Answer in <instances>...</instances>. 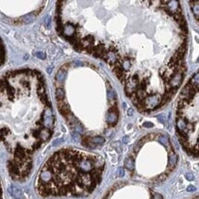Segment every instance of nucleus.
Here are the masks:
<instances>
[{
  "label": "nucleus",
  "mask_w": 199,
  "mask_h": 199,
  "mask_svg": "<svg viewBox=\"0 0 199 199\" xmlns=\"http://www.w3.org/2000/svg\"><path fill=\"white\" fill-rule=\"evenodd\" d=\"M4 44H3V42L1 41V64H3L4 63V61H5V52H4Z\"/></svg>",
  "instance_id": "obj_14"
},
{
  "label": "nucleus",
  "mask_w": 199,
  "mask_h": 199,
  "mask_svg": "<svg viewBox=\"0 0 199 199\" xmlns=\"http://www.w3.org/2000/svg\"><path fill=\"white\" fill-rule=\"evenodd\" d=\"M20 20H22L24 24H28V23H31L34 20V16L32 14H28L27 16H24Z\"/></svg>",
  "instance_id": "obj_10"
},
{
  "label": "nucleus",
  "mask_w": 199,
  "mask_h": 199,
  "mask_svg": "<svg viewBox=\"0 0 199 199\" xmlns=\"http://www.w3.org/2000/svg\"><path fill=\"white\" fill-rule=\"evenodd\" d=\"M158 119L161 121V123H164V117H163V115H161V116H159L158 117Z\"/></svg>",
  "instance_id": "obj_22"
},
{
  "label": "nucleus",
  "mask_w": 199,
  "mask_h": 199,
  "mask_svg": "<svg viewBox=\"0 0 199 199\" xmlns=\"http://www.w3.org/2000/svg\"><path fill=\"white\" fill-rule=\"evenodd\" d=\"M66 74H67V70L65 69V68L62 67V68H61V69H59V71L57 72L56 76H55L56 81L57 82H60V83L63 82V80H64V79H65V77H66Z\"/></svg>",
  "instance_id": "obj_6"
},
{
  "label": "nucleus",
  "mask_w": 199,
  "mask_h": 199,
  "mask_svg": "<svg viewBox=\"0 0 199 199\" xmlns=\"http://www.w3.org/2000/svg\"><path fill=\"white\" fill-rule=\"evenodd\" d=\"M132 114H133V110L132 109H129V116H132Z\"/></svg>",
  "instance_id": "obj_23"
},
{
  "label": "nucleus",
  "mask_w": 199,
  "mask_h": 199,
  "mask_svg": "<svg viewBox=\"0 0 199 199\" xmlns=\"http://www.w3.org/2000/svg\"><path fill=\"white\" fill-rule=\"evenodd\" d=\"M90 141L94 144H103L105 142V139L103 137H94L90 139Z\"/></svg>",
  "instance_id": "obj_11"
},
{
  "label": "nucleus",
  "mask_w": 199,
  "mask_h": 199,
  "mask_svg": "<svg viewBox=\"0 0 199 199\" xmlns=\"http://www.w3.org/2000/svg\"><path fill=\"white\" fill-rule=\"evenodd\" d=\"M56 97L58 101H62L64 97V91L62 88H58L56 90Z\"/></svg>",
  "instance_id": "obj_12"
},
{
  "label": "nucleus",
  "mask_w": 199,
  "mask_h": 199,
  "mask_svg": "<svg viewBox=\"0 0 199 199\" xmlns=\"http://www.w3.org/2000/svg\"><path fill=\"white\" fill-rule=\"evenodd\" d=\"M123 142L125 144H127V143H129V137H128V136H125L123 138Z\"/></svg>",
  "instance_id": "obj_21"
},
{
  "label": "nucleus",
  "mask_w": 199,
  "mask_h": 199,
  "mask_svg": "<svg viewBox=\"0 0 199 199\" xmlns=\"http://www.w3.org/2000/svg\"><path fill=\"white\" fill-rule=\"evenodd\" d=\"M42 120H43V126L45 129H51L54 124V117L51 112V109L50 107H47L42 115Z\"/></svg>",
  "instance_id": "obj_2"
},
{
  "label": "nucleus",
  "mask_w": 199,
  "mask_h": 199,
  "mask_svg": "<svg viewBox=\"0 0 199 199\" xmlns=\"http://www.w3.org/2000/svg\"><path fill=\"white\" fill-rule=\"evenodd\" d=\"M157 140L161 142V144H163L165 147L167 148H170V143H169V140H168V138L166 136H163V135H159Z\"/></svg>",
  "instance_id": "obj_8"
},
{
  "label": "nucleus",
  "mask_w": 199,
  "mask_h": 199,
  "mask_svg": "<svg viewBox=\"0 0 199 199\" xmlns=\"http://www.w3.org/2000/svg\"><path fill=\"white\" fill-rule=\"evenodd\" d=\"M195 186H193V185H189L188 187H187V191H189V192H194V191H195Z\"/></svg>",
  "instance_id": "obj_20"
},
{
  "label": "nucleus",
  "mask_w": 199,
  "mask_h": 199,
  "mask_svg": "<svg viewBox=\"0 0 199 199\" xmlns=\"http://www.w3.org/2000/svg\"><path fill=\"white\" fill-rule=\"evenodd\" d=\"M36 56L38 57L39 59H45L46 56H45V54L43 53V52H40V51H38V52H36Z\"/></svg>",
  "instance_id": "obj_16"
},
{
  "label": "nucleus",
  "mask_w": 199,
  "mask_h": 199,
  "mask_svg": "<svg viewBox=\"0 0 199 199\" xmlns=\"http://www.w3.org/2000/svg\"><path fill=\"white\" fill-rule=\"evenodd\" d=\"M101 157L64 149L55 152L39 172L37 189L42 196L83 195L100 183L104 169Z\"/></svg>",
  "instance_id": "obj_1"
},
{
  "label": "nucleus",
  "mask_w": 199,
  "mask_h": 199,
  "mask_svg": "<svg viewBox=\"0 0 199 199\" xmlns=\"http://www.w3.org/2000/svg\"><path fill=\"white\" fill-rule=\"evenodd\" d=\"M117 118H118V113L117 110L116 108L113 109H109L108 113H107V117H106V121L107 123L110 125H116L117 122Z\"/></svg>",
  "instance_id": "obj_3"
},
{
  "label": "nucleus",
  "mask_w": 199,
  "mask_h": 199,
  "mask_svg": "<svg viewBox=\"0 0 199 199\" xmlns=\"http://www.w3.org/2000/svg\"><path fill=\"white\" fill-rule=\"evenodd\" d=\"M124 174H125V170H124V168H122V167L118 168L117 171V175L118 177H122V176H124Z\"/></svg>",
  "instance_id": "obj_15"
},
{
  "label": "nucleus",
  "mask_w": 199,
  "mask_h": 199,
  "mask_svg": "<svg viewBox=\"0 0 199 199\" xmlns=\"http://www.w3.org/2000/svg\"><path fill=\"white\" fill-rule=\"evenodd\" d=\"M51 129H41L40 131V135H39V139L42 140V141H46L47 140H49L51 136Z\"/></svg>",
  "instance_id": "obj_7"
},
{
  "label": "nucleus",
  "mask_w": 199,
  "mask_h": 199,
  "mask_svg": "<svg viewBox=\"0 0 199 199\" xmlns=\"http://www.w3.org/2000/svg\"><path fill=\"white\" fill-rule=\"evenodd\" d=\"M185 177H186V179L189 181H192L194 179V176H193V174L192 173H186V175H185Z\"/></svg>",
  "instance_id": "obj_18"
},
{
  "label": "nucleus",
  "mask_w": 199,
  "mask_h": 199,
  "mask_svg": "<svg viewBox=\"0 0 199 199\" xmlns=\"http://www.w3.org/2000/svg\"><path fill=\"white\" fill-rule=\"evenodd\" d=\"M143 127H145V128H152V127H153V124L151 123V122H145V123L143 124Z\"/></svg>",
  "instance_id": "obj_19"
},
{
  "label": "nucleus",
  "mask_w": 199,
  "mask_h": 199,
  "mask_svg": "<svg viewBox=\"0 0 199 199\" xmlns=\"http://www.w3.org/2000/svg\"><path fill=\"white\" fill-rule=\"evenodd\" d=\"M125 167L129 170H133L135 167V163H134V160L132 158H127L125 161Z\"/></svg>",
  "instance_id": "obj_9"
},
{
  "label": "nucleus",
  "mask_w": 199,
  "mask_h": 199,
  "mask_svg": "<svg viewBox=\"0 0 199 199\" xmlns=\"http://www.w3.org/2000/svg\"><path fill=\"white\" fill-rule=\"evenodd\" d=\"M188 85H189L191 87H193L196 92L198 91L199 90V72L198 73H196L195 75L192 77V79L189 81Z\"/></svg>",
  "instance_id": "obj_5"
},
{
  "label": "nucleus",
  "mask_w": 199,
  "mask_h": 199,
  "mask_svg": "<svg viewBox=\"0 0 199 199\" xmlns=\"http://www.w3.org/2000/svg\"><path fill=\"white\" fill-rule=\"evenodd\" d=\"M115 96H116V93L113 91V89L110 88L109 90H107V97H108V99L110 101L115 100Z\"/></svg>",
  "instance_id": "obj_13"
},
{
  "label": "nucleus",
  "mask_w": 199,
  "mask_h": 199,
  "mask_svg": "<svg viewBox=\"0 0 199 199\" xmlns=\"http://www.w3.org/2000/svg\"><path fill=\"white\" fill-rule=\"evenodd\" d=\"M62 141H63V139H58V140H54V141H53L52 145H53V146H55V145H58V144L62 143Z\"/></svg>",
  "instance_id": "obj_17"
},
{
  "label": "nucleus",
  "mask_w": 199,
  "mask_h": 199,
  "mask_svg": "<svg viewBox=\"0 0 199 199\" xmlns=\"http://www.w3.org/2000/svg\"><path fill=\"white\" fill-rule=\"evenodd\" d=\"M177 162V156L173 152H169V159H168V168H169V172L172 171L174 166L176 165Z\"/></svg>",
  "instance_id": "obj_4"
}]
</instances>
